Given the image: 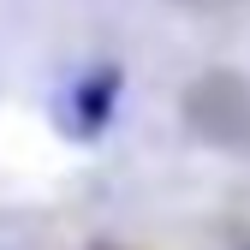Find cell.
<instances>
[{
    "instance_id": "6da1fadb",
    "label": "cell",
    "mask_w": 250,
    "mask_h": 250,
    "mask_svg": "<svg viewBox=\"0 0 250 250\" xmlns=\"http://www.w3.org/2000/svg\"><path fill=\"white\" fill-rule=\"evenodd\" d=\"M203 6H208V0H203Z\"/></svg>"
}]
</instances>
